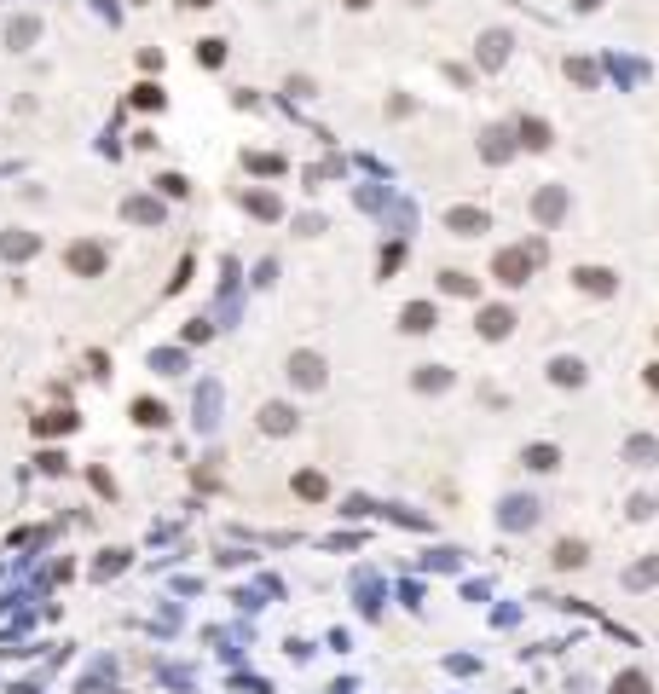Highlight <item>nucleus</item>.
Segmentation results:
<instances>
[{
	"mask_svg": "<svg viewBox=\"0 0 659 694\" xmlns=\"http://www.w3.org/2000/svg\"><path fill=\"white\" fill-rule=\"evenodd\" d=\"M289 376H296V382H307V388H319V382H324V364L313 359V353H296V359H289Z\"/></svg>",
	"mask_w": 659,
	"mask_h": 694,
	"instance_id": "obj_1",
	"label": "nucleus"
},
{
	"mask_svg": "<svg viewBox=\"0 0 659 694\" xmlns=\"http://www.w3.org/2000/svg\"><path fill=\"white\" fill-rule=\"evenodd\" d=\"M70 266H76V272H104V249H93V243H76V249H70Z\"/></svg>",
	"mask_w": 659,
	"mask_h": 694,
	"instance_id": "obj_2",
	"label": "nucleus"
},
{
	"mask_svg": "<svg viewBox=\"0 0 659 694\" xmlns=\"http://www.w3.org/2000/svg\"><path fill=\"white\" fill-rule=\"evenodd\" d=\"M555 562H561V567H579V562H584V544H561Z\"/></svg>",
	"mask_w": 659,
	"mask_h": 694,
	"instance_id": "obj_7",
	"label": "nucleus"
},
{
	"mask_svg": "<svg viewBox=\"0 0 659 694\" xmlns=\"http://www.w3.org/2000/svg\"><path fill=\"white\" fill-rule=\"evenodd\" d=\"M429 319H434V307H411L405 313V330H429Z\"/></svg>",
	"mask_w": 659,
	"mask_h": 694,
	"instance_id": "obj_6",
	"label": "nucleus"
},
{
	"mask_svg": "<svg viewBox=\"0 0 659 694\" xmlns=\"http://www.w3.org/2000/svg\"><path fill=\"white\" fill-rule=\"evenodd\" d=\"M133 411H139V422H163V406H156V399H139Z\"/></svg>",
	"mask_w": 659,
	"mask_h": 694,
	"instance_id": "obj_8",
	"label": "nucleus"
},
{
	"mask_svg": "<svg viewBox=\"0 0 659 694\" xmlns=\"http://www.w3.org/2000/svg\"><path fill=\"white\" fill-rule=\"evenodd\" d=\"M186 6H214V0H186Z\"/></svg>",
	"mask_w": 659,
	"mask_h": 694,
	"instance_id": "obj_10",
	"label": "nucleus"
},
{
	"mask_svg": "<svg viewBox=\"0 0 659 694\" xmlns=\"http://www.w3.org/2000/svg\"><path fill=\"white\" fill-rule=\"evenodd\" d=\"M289 422H296V417H289V406H266V411H261V429H266V434H284Z\"/></svg>",
	"mask_w": 659,
	"mask_h": 694,
	"instance_id": "obj_3",
	"label": "nucleus"
},
{
	"mask_svg": "<svg viewBox=\"0 0 659 694\" xmlns=\"http://www.w3.org/2000/svg\"><path fill=\"white\" fill-rule=\"evenodd\" d=\"M497 272H504V284H521V272H527V255H521V249H509L504 261H497Z\"/></svg>",
	"mask_w": 659,
	"mask_h": 694,
	"instance_id": "obj_4",
	"label": "nucleus"
},
{
	"mask_svg": "<svg viewBox=\"0 0 659 694\" xmlns=\"http://www.w3.org/2000/svg\"><path fill=\"white\" fill-rule=\"evenodd\" d=\"M451 226H457V231H474V226H486V221H480V214H469V209H463V214H451Z\"/></svg>",
	"mask_w": 659,
	"mask_h": 694,
	"instance_id": "obj_9",
	"label": "nucleus"
},
{
	"mask_svg": "<svg viewBox=\"0 0 659 694\" xmlns=\"http://www.w3.org/2000/svg\"><path fill=\"white\" fill-rule=\"evenodd\" d=\"M613 694H648V677H642V672H625V677L613 683Z\"/></svg>",
	"mask_w": 659,
	"mask_h": 694,
	"instance_id": "obj_5",
	"label": "nucleus"
},
{
	"mask_svg": "<svg viewBox=\"0 0 659 694\" xmlns=\"http://www.w3.org/2000/svg\"><path fill=\"white\" fill-rule=\"evenodd\" d=\"M347 6H353V12H359V6H371V0H347Z\"/></svg>",
	"mask_w": 659,
	"mask_h": 694,
	"instance_id": "obj_11",
	"label": "nucleus"
}]
</instances>
